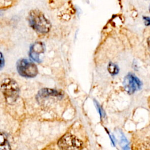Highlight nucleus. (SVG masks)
Returning <instances> with one entry per match:
<instances>
[{
    "mask_svg": "<svg viewBox=\"0 0 150 150\" xmlns=\"http://www.w3.org/2000/svg\"><path fill=\"white\" fill-rule=\"evenodd\" d=\"M29 22L34 30L40 33H47L51 28L50 22L38 10L30 11L29 16Z\"/></svg>",
    "mask_w": 150,
    "mask_h": 150,
    "instance_id": "1",
    "label": "nucleus"
},
{
    "mask_svg": "<svg viewBox=\"0 0 150 150\" xmlns=\"http://www.w3.org/2000/svg\"><path fill=\"white\" fill-rule=\"evenodd\" d=\"M1 90L6 101L9 104L15 102L19 95V86L12 79H5L1 82Z\"/></svg>",
    "mask_w": 150,
    "mask_h": 150,
    "instance_id": "2",
    "label": "nucleus"
},
{
    "mask_svg": "<svg viewBox=\"0 0 150 150\" xmlns=\"http://www.w3.org/2000/svg\"><path fill=\"white\" fill-rule=\"evenodd\" d=\"M58 146L63 150H81L83 142L71 134L64 135L58 141Z\"/></svg>",
    "mask_w": 150,
    "mask_h": 150,
    "instance_id": "3",
    "label": "nucleus"
},
{
    "mask_svg": "<svg viewBox=\"0 0 150 150\" xmlns=\"http://www.w3.org/2000/svg\"><path fill=\"white\" fill-rule=\"evenodd\" d=\"M16 67L19 74L23 77H34L38 73L36 64L26 59L19 60L17 63Z\"/></svg>",
    "mask_w": 150,
    "mask_h": 150,
    "instance_id": "4",
    "label": "nucleus"
},
{
    "mask_svg": "<svg viewBox=\"0 0 150 150\" xmlns=\"http://www.w3.org/2000/svg\"><path fill=\"white\" fill-rule=\"evenodd\" d=\"M123 85L128 93L132 94L141 88L142 83L134 74L129 73L124 78Z\"/></svg>",
    "mask_w": 150,
    "mask_h": 150,
    "instance_id": "5",
    "label": "nucleus"
},
{
    "mask_svg": "<svg viewBox=\"0 0 150 150\" xmlns=\"http://www.w3.org/2000/svg\"><path fill=\"white\" fill-rule=\"evenodd\" d=\"M45 50V45L41 42H36L34 43L30 47L29 50L30 57L38 63L40 62V55L43 53Z\"/></svg>",
    "mask_w": 150,
    "mask_h": 150,
    "instance_id": "6",
    "label": "nucleus"
},
{
    "mask_svg": "<svg viewBox=\"0 0 150 150\" xmlns=\"http://www.w3.org/2000/svg\"><path fill=\"white\" fill-rule=\"evenodd\" d=\"M0 150H11L9 143L5 134L1 133L0 139Z\"/></svg>",
    "mask_w": 150,
    "mask_h": 150,
    "instance_id": "7",
    "label": "nucleus"
},
{
    "mask_svg": "<svg viewBox=\"0 0 150 150\" xmlns=\"http://www.w3.org/2000/svg\"><path fill=\"white\" fill-rule=\"evenodd\" d=\"M39 95L40 96L45 97L48 96H61V93L58 92L57 91H55L53 90L50 89H43L39 93Z\"/></svg>",
    "mask_w": 150,
    "mask_h": 150,
    "instance_id": "8",
    "label": "nucleus"
},
{
    "mask_svg": "<svg viewBox=\"0 0 150 150\" xmlns=\"http://www.w3.org/2000/svg\"><path fill=\"white\" fill-rule=\"evenodd\" d=\"M107 69H108V72L112 75L117 74L118 73V71H119L118 66L113 63H110L108 64V67H107Z\"/></svg>",
    "mask_w": 150,
    "mask_h": 150,
    "instance_id": "9",
    "label": "nucleus"
},
{
    "mask_svg": "<svg viewBox=\"0 0 150 150\" xmlns=\"http://www.w3.org/2000/svg\"><path fill=\"white\" fill-rule=\"evenodd\" d=\"M143 19L144 20L145 25L146 26L150 25V17L149 16H143Z\"/></svg>",
    "mask_w": 150,
    "mask_h": 150,
    "instance_id": "10",
    "label": "nucleus"
},
{
    "mask_svg": "<svg viewBox=\"0 0 150 150\" xmlns=\"http://www.w3.org/2000/svg\"><path fill=\"white\" fill-rule=\"evenodd\" d=\"M1 68L3 67L4 65V60H3V56L2 54L1 53Z\"/></svg>",
    "mask_w": 150,
    "mask_h": 150,
    "instance_id": "11",
    "label": "nucleus"
},
{
    "mask_svg": "<svg viewBox=\"0 0 150 150\" xmlns=\"http://www.w3.org/2000/svg\"><path fill=\"white\" fill-rule=\"evenodd\" d=\"M147 45H148L149 49L150 50V37H149L147 39Z\"/></svg>",
    "mask_w": 150,
    "mask_h": 150,
    "instance_id": "12",
    "label": "nucleus"
},
{
    "mask_svg": "<svg viewBox=\"0 0 150 150\" xmlns=\"http://www.w3.org/2000/svg\"><path fill=\"white\" fill-rule=\"evenodd\" d=\"M149 12H150V5H149Z\"/></svg>",
    "mask_w": 150,
    "mask_h": 150,
    "instance_id": "13",
    "label": "nucleus"
}]
</instances>
